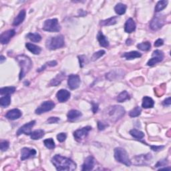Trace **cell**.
Instances as JSON below:
<instances>
[{
	"mask_svg": "<svg viewBox=\"0 0 171 171\" xmlns=\"http://www.w3.org/2000/svg\"><path fill=\"white\" fill-rule=\"evenodd\" d=\"M52 163L58 170L72 171L76 169V164L72 160L59 154L53 157Z\"/></svg>",
	"mask_w": 171,
	"mask_h": 171,
	"instance_id": "6da1fadb",
	"label": "cell"
},
{
	"mask_svg": "<svg viewBox=\"0 0 171 171\" xmlns=\"http://www.w3.org/2000/svg\"><path fill=\"white\" fill-rule=\"evenodd\" d=\"M16 59L19 64L21 68V71L20 74V80H21L22 78H24L26 74L29 72L32 68V62L31 59L26 56L25 55H20L16 57Z\"/></svg>",
	"mask_w": 171,
	"mask_h": 171,
	"instance_id": "7a4b0ae2",
	"label": "cell"
},
{
	"mask_svg": "<svg viewBox=\"0 0 171 171\" xmlns=\"http://www.w3.org/2000/svg\"><path fill=\"white\" fill-rule=\"evenodd\" d=\"M125 114V110L121 106H110L107 109V118L111 122H116L124 116Z\"/></svg>",
	"mask_w": 171,
	"mask_h": 171,
	"instance_id": "3957f363",
	"label": "cell"
},
{
	"mask_svg": "<svg viewBox=\"0 0 171 171\" xmlns=\"http://www.w3.org/2000/svg\"><path fill=\"white\" fill-rule=\"evenodd\" d=\"M64 45V38L62 35L50 37L45 42L46 48L51 50H55L62 48Z\"/></svg>",
	"mask_w": 171,
	"mask_h": 171,
	"instance_id": "277c9868",
	"label": "cell"
},
{
	"mask_svg": "<svg viewBox=\"0 0 171 171\" xmlns=\"http://www.w3.org/2000/svg\"><path fill=\"white\" fill-rule=\"evenodd\" d=\"M114 158L116 161L127 166H130L132 164L127 152L122 148L118 147L114 149Z\"/></svg>",
	"mask_w": 171,
	"mask_h": 171,
	"instance_id": "5b68a950",
	"label": "cell"
},
{
	"mask_svg": "<svg viewBox=\"0 0 171 171\" xmlns=\"http://www.w3.org/2000/svg\"><path fill=\"white\" fill-rule=\"evenodd\" d=\"M43 30L50 32H58L60 31L61 27L59 26L58 20L56 18L47 20L44 21Z\"/></svg>",
	"mask_w": 171,
	"mask_h": 171,
	"instance_id": "8992f818",
	"label": "cell"
},
{
	"mask_svg": "<svg viewBox=\"0 0 171 171\" xmlns=\"http://www.w3.org/2000/svg\"><path fill=\"white\" fill-rule=\"evenodd\" d=\"M165 17L164 16L157 15L150 23V27L154 31L160 29L165 24Z\"/></svg>",
	"mask_w": 171,
	"mask_h": 171,
	"instance_id": "52a82bcc",
	"label": "cell"
},
{
	"mask_svg": "<svg viewBox=\"0 0 171 171\" xmlns=\"http://www.w3.org/2000/svg\"><path fill=\"white\" fill-rule=\"evenodd\" d=\"M152 155L150 153L146 154L138 155L133 158V163L135 165H148L150 163Z\"/></svg>",
	"mask_w": 171,
	"mask_h": 171,
	"instance_id": "ba28073f",
	"label": "cell"
},
{
	"mask_svg": "<svg viewBox=\"0 0 171 171\" xmlns=\"http://www.w3.org/2000/svg\"><path fill=\"white\" fill-rule=\"evenodd\" d=\"M164 59V53L160 50H155L152 54V58L149 59L147 62V65L149 66H152L155 65L157 63H159L163 61Z\"/></svg>",
	"mask_w": 171,
	"mask_h": 171,
	"instance_id": "9c48e42d",
	"label": "cell"
},
{
	"mask_svg": "<svg viewBox=\"0 0 171 171\" xmlns=\"http://www.w3.org/2000/svg\"><path fill=\"white\" fill-rule=\"evenodd\" d=\"M55 107V104L52 101H45L41 103L39 107L36 110V114H41L44 112L52 110Z\"/></svg>",
	"mask_w": 171,
	"mask_h": 171,
	"instance_id": "30bf717a",
	"label": "cell"
},
{
	"mask_svg": "<svg viewBox=\"0 0 171 171\" xmlns=\"http://www.w3.org/2000/svg\"><path fill=\"white\" fill-rule=\"evenodd\" d=\"M80 84V78L78 75L71 74L69 76L68 80V87L71 90L77 89Z\"/></svg>",
	"mask_w": 171,
	"mask_h": 171,
	"instance_id": "8fae6325",
	"label": "cell"
},
{
	"mask_svg": "<svg viewBox=\"0 0 171 171\" xmlns=\"http://www.w3.org/2000/svg\"><path fill=\"white\" fill-rule=\"evenodd\" d=\"M36 121H32L28 123H26L24 126H22L19 128V130L17 132V135L20 136L22 134H25L26 135H30L31 132V128L35 125Z\"/></svg>",
	"mask_w": 171,
	"mask_h": 171,
	"instance_id": "7c38bea8",
	"label": "cell"
},
{
	"mask_svg": "<svg viewBox=\"0 0 171 171\" xmlns=\"http://www.w3.org/2000/svg\"><path fill=\"white\" fill-rule=\"evenodd\" d=\"M92 130L91 126H86L82 128L81 129H78L74 132V136L75 139L78 141L81 140L83 138L86 137L88 132Z\"/></svg>",
	"mask_w": 171,
	"mask_h": 171,
	"instance_id": "4fadbf2b",
	"label": "cell"
},
{
	"mask_svg": "<svg viewBox=\"0 0 171 171\" xmlns=\"http://www.w3.org/2000/svg\"><path fill=\"white\" fill-rule=\"evenodd\" d=\"M16 34V31L14 30H10L8 31H6L0 36V41H1L2 44H7L11 40L12 37H13Z\"/></svg>",
	"mask_w": 171,
	"mask_h": 171,
	"instance_id": "5bb4252c",
	"label": "cell"
},
{
	"mask_svg": "<svg viewBox=\"0 0 171 171\" xmlns=\"http://www.w3.org/2000/svg\"><path fill=\"white\" fill-rule=\"evenodd\" d=\"M36 150L29 148H23L21 151V160H25L31 157H34L36 154Z\"/></svg>",
	"mask_w": 171,
	"mask_h": 171,
	"instance_id": "9a60e30c",
	"label": "cell"
},
{
	"mask_svg": "<svg viewBox=\"0 0 171 171\" xmlns=\"http://www.w3.org/2000/svg\"><path fill=\"white\" fill-rule=\"evenodd\" d=\"M70 92L66 90L62 89L57 92L56 97L59 102H65L70 98Z\"/></svg>",
	"mask_w": 171,
	"mask_h": 171,
	"instance_id": "2e32d148",
	"label": "cell"
},
{
	"mask_svg": "<svg viewBox=\"0 0 171 171\" xmlns=\"http://www.w3.org/2000/svg\"><path fill=\"white\" fill-rule=\"evenodd\" d=\"M95 164V159L92 156H88L85 159L84 163L82 165V170H91L93 169Z\"/></svg>",
	"mask_w": 171,
	"mask_h": 171,
	"instance_id": "e0dca14e",
	"label": "cell"
},
{
	"mask_svg": "<svg viewBox=\"0 0 171 171\" xmlns=\"http://www.w3.org/2000/svg\"><path fill=\"white\" fill-rule=\"evenodd\" d=\"M21 112L19 109H13L7 112L6 117L11 121H14V120L20 118L21 116Z\"/></svg>",
	"mask_w": 171,
	"mask_h": 171,
	"instance_id": "ac0fdd59",
	"label": "cell"
},
{
	"mask_svg": "<svg viewBox=\"0 0 171 171\" xmlns=\"http://www.w3.org/2000/svg\"><path fill=\"white\" fill-rule=\"evenodd\" d=\"M136 29V24L132 18H129L124 25V30L126 33H132Z\"/></svg>",
	"mask_w": 171,
	"mask_h": 171,
	"instance_id": "d6986e66",
	"label": "cell"
},
{
	"mask_svg": "<svg viewBox=\"0 0 171 171\" xmlns=\"http://www.w3.org/2000/svg\"><path fill=\"white\" fill-rule=\"evenodd\" d=\"M65 74L64 72H61L58 74L54 78V79L51 80L50 83V86H57L58 84H60V83L63 81V80L65 78Z\"/></svg>",
	"mask_w": 171,
	"mask_h": 171,
	"instance_id": "ffe728a7",
	"label": "cell"
},
{
	"mask_svg": "<svg viewBox=\"0 0 171 171\" xmlns=\"http://www.w3.org/2000/svg\"><path fill=\"white\" fill-rule=\"evenodd\" d=\"M97 39H98V42L102 47L107 48L109 45V41L106 38V37L102 34V31H99L98 36H97Z\"/></svg>",
	"mask_w": 171,
	"mask_h": 171,
	"instance_id": "44dd1931",
	"label": "cell"
},
{
	"mask_svg": "<svg viewBox=\"0 0 171 171\" xmlns=\"http://www.w3.org/2000/svg\"><path fill=\"white\" fill-rule=\"evenodd\" d=\"M82 116V113L80 111L76 110H71L68 112L67 116L68 121H74L78 118H79Z\"/></svg>",
	"mask_w": 171,
	"mask_h": 171,
	"instance_id": "7402d4cb",
	"label": "cell"
},
{
	"mask_svg": "<svg viewBox=\"0 0 171 171\" xmlns=\"http://www.w3.org/2000/svg\"><path fill=\"white\" fill-rule=\"evenodd\" d=\"M141 56H142V54L140 52H136V51H132V52H126V53H124L122 55V57L125 58L127 60H131V59L140 58Z\"/></svg>",
	"mask_w": 171,
	"mask_h": 171,
	"instance_id": "603a6c76",
	"label": "cell"
},
{
	"mask_svg": "<svg viewBox=\"0 0 171 171\" xmlns=\"http://www.w3.org/2000/svg\"><path fill=\"white\" fill-rule=\"evenodd\" d=\"M26 11L24 10H23L21 11H20V12L18 13V15L16 16V17L14 19L13 21V25L17 26H19L20 24H21V23L24 21V20H25L26 17Z\"/></svg>",
	"mask_w": 171,
	"mask_h": 171,
	"instance_id": "cb8c5ba5",
	"label": "cell"
},
{
	"mask_svg": "<svg viewBox=\"0 0 171 171\" xmlns=\"http://www.w3.org/2000/svg\"><path fill=\"white\" fill-rule=\"evenodd\" d=\"M26 47L30 51V52H31L32 54H34L35 55L40 54L41 51V48L40 47V46H38L31 43H27L26 44Z\"/></svg>",
	"mask_w": 171,
	"mask_h": 171,
	"instance_id": "d4e9b609",
	"label": "cell"
},
{
	"mask_svg": "<svg viewBox=\"0 0 171 171\" xmlns=\"http://www.w3.org/2000/svg\"><path fill=\"white\" fill-rule=\"evenodd\" d=\"M154 102L149 96H145L142 99V106L144 108H150L154 107Z\"/></svg>",
	"mask_w": 171,
	"mask_h": 171,
	"instance_id": "484cf974",
	"label": "cell"
},
{
	"mask_svg": "<svg viewBox=\"0 0 171 171\" xmlns=\"http://www.w3.org/2000/svg\"><path fill=\"white\" fill-rule=\"evenodd\" d=\"M119 20V17L117 16H114L112 17L108 18L107 20H102L100 22V25L102 26H108L116 24Z\"/></svg>",
	"mask_w": 171,
	"mask_h": 171,
	"instance_id": "4316f807",
	"label": "cell"
},
{
	"mask_svg": "<svg viewBox=\"0 0 171 171\" xmlns=\"http://www.w3.org/2000/svg\"><path fill=\"white\" fill-rule=\"evenodd\" d=\"M45 135V132L43 130H36L34 132H32L30 135V137L32 140H39L40 138H43Z\"/></svg>",
	"mask_w": 171,
	"mask_h": 171,
	"instance_id": "83f0119b",
	"label": "cell"
},
{
	"mask_svg": "<svg viewBox=\"0 0 171 171\" xmlns=\"http://www.w3.org/2000/svg\"><path fill=\"white\" fill-rule=\"evenodd\" d=\"M115 12H116L118 15H123L125 13L126 11V6L122 3H119L114 7Z\"/></svg>",
	"mask_w": 171,
	"mask_h": 171,
	"instance_id": "f1b7e54d",
	"label": "cell"
},
{
	"mask_svg": "<svg viewBox=\"0 0 171 171\" xmlns=\"http://www.w3.org/2000/svg\"><path fill=\"white\" fill-rule=\"evenodd\" d=\"M15 91H16V88L13 86L4 87V88H2L0 89V94H1L2 96L10 95L11 94L14 93Z\"/></svg>",
	"mask_w": 171,
	"mask_h": 171,
	"instance_id": "f546056e",
	"label": "cell"
},
{
	"mask_svg": "<svg viewBox=\"0 0 171 171\" xmlns=\"http://www.w3.org/2000/svg\"><path fill=\"white\" fill-rule=\"evenodd\" d=\"M11 103V96L10 95H6L0 98V105L2 107H7Z\"/></svg>",
	"mask_w": 171,
	"mask_h": 171,
	"instance_id": "4dcf8cb0",
	"label": "cell"
},
{
	"mask_svg": "<svg viewBox=\"0 0 171 171\" xmlns=\"http://www.w3.org/2000/svg\"><path fill=\"white\" fill-rule=\"evenodd\" d=\"M131 96L126 91H123L117 97V101L118 102H123L128 100H130Z\"/></svg>",
	"mask_w": 171,
	"mask_h": 171,
	"instance_id": "1f68e13d",
	"label": "cell"
},
{
	"mask_svg": "<svg viewBox=\"0 0 171 171\" xmlns=\"http://www.w3.org/2000/svg\"><path fill=\"white\" fill-rule=\"evenodd\" d=\"M130 134L131 136H132L134 138H136V139H142V138H143L145 136L144 132L136 130V129H132V130L130 131Z\"/></svg>",
	"mask_w": 171,
	"mask_h": 171,
	"instance_id": "d6a6232c",
	"label": "cell"
},
{
	"mask_svg": "<svg viewBox=\"0 0 171 171\" xmlns=\"http://www.w3.org/2000/svg\"><path fill=\"white\" fill-rule=\"evenodd\" d=\"M168 4V1H166V0H163V1H159L158 3H156V7H155V12H159L162 10H163L166 7Z\"/></svg>",
	"mask_w": 171,
	"mask_h": 171,
	"instance_id": "836d02e7",
	"label": "cell"
},
{
	"mask_svg": "<svg viewBox=\"0 0 171 171\" xmlns=\"http://www.w3.org/2000/svg\"><path fill=\"white\" fill-rule=\"evenodd\" d=\"M27 38L33 42H39L41 40V36L37 33H29L27 35Z\"/></svg>",
	"mask_w": 171,
	"mask_h": 171,
	"instance_id": "e575fe53",
	"label": "cell"
},
{
	"mask_svg": "<svg viewBox=\"0 0 171 171\" xmlns=\"http://www.w3.org/2000/svg\"><path fill=\"white\" fill-rule=\"evenodd\" d=\"M142 112V109L139 106H136V107L132 109L130 113H129V116L132 118H135V117H137L140 115Z\"/></svg>",
	"mask_w": 171,
	"mask_h": 171,
	"instance_id": "d590c367",
	"label": "cell"
},
{
	"mask_svg": "<svg viewBox=\"0 0 171 171\" xmlns=\"http://www.w3.org/2000/svg\"><path fill=\"white\" fill-rule=\"evenodd\" d=\"M151 44L149 41H145L137 45V48L142 51H148L150 49Z\"/></svg>",
	"mask_w": 171,
	"mask_h": 171,
	"instance_id": "8d00e7d4",
	"label": "cell"
},
{
	"mask_svg": "<svg viewBox=\"0 0 171 171\" xmlns=\"http://www.w3.org/2000/svg\"><path fill=\"white\" fill-rule=\"evenodd\" d=\"M44 145L48 149H53L55 148V143L52 138H48L44 141Z\"/></svg>",
	"mask_w": 171,
	"mask_h": 171,
	"instance_id": "74e56055",
	"label": "cell"
},
{
	"mask_svg": "<svg viewBox=\"0 0 171 171\" xmlns=\"http://www.w3.org/2000/svg\"><path fill=\"white\" fill-rule=\"evenodd\" d=\"M104 54H105V51L104 50L98 51V52H95L93 54V55H92V56L91 59H92V61H96L98 59H99L100 57L102 56V55H104Z\"/></svg>",
	"mask_w": 171,
	"mask_h": 171,
	"instance_id": "f35d334b",
	"label": "cell"
},
{
	"mask_svg": "<svg viewBox=\"0 0 171 171\" xmlns=\"http://www.w3.org/2000/svg\"><path fill=\"white\" fill-rule=\"evenodd\" d=\"M9 146H10V144L6 140H3L1 141V143H0V148H1V150L2 151H6L8 149Z\"/></svg>",
	"mask_w": 171,
	"mask_h": 171,
	"instance_id": "ab89813d",
	"label": "cell"
},
{
	"mask_svg": "<svg viewBox=\"0 0 171 171\" xmlns=\"http://www.w3.org/2000/svg\"><path fill=\"white\" fill-rule=\"evenodd\" d=\"M67 138V135L66 133H59L57 135V139L59 142H63L65 141V140Z\"/></svg>",
	"mask_w": 171,
	"mask_h": 171,
	"instance_id": "60d3db41",
	"label": "cell"
},
{
	"mask_svg": "<svg viewBox=\"0 0 171 171\" xmlns=\"http://www.w3.org/2000/svg\"><path fill=\"white\" fill-rule=\"evenodd\" d=\"M78 58H79V61H80V67H83L85 64L87 63V58L85 55H79L78 56Z\"/></svg>",
	"mask_w": 171,
	"mask_h": 171,
	"instance_id": "b9f144b4",
	"label": "cell"
},
{
	"mask_svg": "<svg viewBox=\"0 0 171 171\" xmlns=\"http://www.w3.org/2000/svg\"><path fill=\"white\" fill-rule=\"evenodd\" d=\"M108 126V124L107 123L101 122V121L98 122V128L99 131H104V129Z\"/></svg>",
	"mask_w": 171,
	"mask_h": 171,
	"instance_id": "7bdbcfd3",
	"label": "cell"
},
{
	"mask_svg": "<svg viewBox=\"0 0 171 171\" xmlns=\"http://www.w3.org/2000/svg\"><path fill=\"white\" fill-rule=\"evenodd\" d=\"M167 164H168L167 160H166V159L161 160L156 163V164L155 165V167H160V166H164Z\"/></svg>",
	"mask_w": 171,
	"mask_h": 171,
	"instance_id": "ee69618b",
	"label": "cell"
},
{
	"mask_svg": "<svg viewBox=\"0 0 171 171\" xmlns=\"http://www.w3.org/2000/svg\"><path fill=\"white\" fill-rule=\"evenodd\" d=\"M59 121V118L58 117H50L47 120V122L48 124L56 123Z\"/></svg>",
	"mask_w": 171,
	"mask_h": 171,
	"instance_id": "f6af8a7d",
	"label": "cell"
},
{
	"mask_svg": "<svg viewBox=\"0 0 171 171\" xmlns=\"http://www.w3.org/2000/svg\"><path fill=\"white\" fill-rule=\"evenodd\" d=\"M151 149L153 150V151H159V150H161L162 149H163L164 146H150Z\"/></svg>",
	"mask_w": 171,
	"mask_h": 171,
	"instance_id": "bcb514c9",
	"label": "cell"
},
{
	"mask_svg": "<svg viewBox=\"0 0 171 171\" xmlns=\"http://www.w3.org/2000/svg\"><path fill=\"white\" fill-rule=\"evenodd\" d=\"M164 44V41L162 39H158L154 42V46L155 47H159V46L163 45Z\"/></svg>",
	"mask_w": 171,
	"mask_h": 171,
	"instance_id": "7dc6e473",
	"label": "cell"
},
{
	"mask_svg": "<svg viewBox=\"0 0 171 171\" xmlns=\"http://www.w3.org/2000/svg\"><path fill=\"white\" fill-rule=\"evenodd\" d=\"M98 105L94 102H92V110H93V112L96 113L97 111H98Z\"/></svg>",
	"mask_w": 171,
	"mask_h": 171,
	"instance_id": "c3c4849f",
	"label": "cell"
},
{
	"mask_svg": "<svg viewBox=\"0 0 171 171\" xmlns=\"http://www.w3.org/2000/svg\"><path fill=\"white\" fill-rule=\"evenodd\" d=\"M163 105H164V106H169V105H170V104H171V100H170V97H169V98H166V99H165L164 100V102H163Z\"/></svg>",
	"mask_w": 171,
	"mask_h": 171,
	"instance_id": "681fc988",
	"label": "cell"
},
{
	"mask_svg": "<svg viewBox=\"0 0 171 171\" xmlns=\"http://www.w3.org/2000/svg\"><path fill=\"white\" fill-rule=\"evenodd\" d=\"M47 64L50 66H55L57 65V62L55 61H50V62H48Z\"/></svg>",
	"mask_w": 171,
	"mask_h": 171,
	"instance_id": "f907efd6",
	"label": "cell"
},
{
	"mask_svg": "<svg viewBox=\"0 0 171 171\" xmlns=\"http://www.w3.org/2000/svg\"><path fill=\"white\" fill-rule=\"evenodd\" d=\"M4 60H6V58L3 56V55H1V57H0V63L2 64Z\"/></svg>",
	"mask_w": 171,
	"mask_h": 171,
	"instance_id": "816d5d0a",
	"label": "cell"
},
{
	"mask_svg": "<svg viewBox=\"0 0 171 171\" xmlns=\"http://www.w3.org/2000/svg\"><path fill=\"white\" fill-rule=\"evenodd\" d=\"M170 168H164V169H160L159 170H170Z\"/></svg>",
	"mask_w": 171,
	"mask_h": 171,
	"instance_id": "f5cc1de1",
	"label": "cell"
}]
</instances>
